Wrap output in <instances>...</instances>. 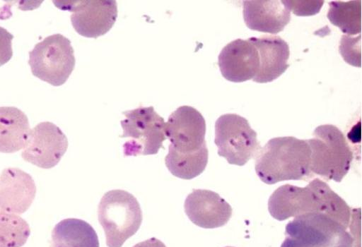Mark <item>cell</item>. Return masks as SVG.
<instances>
[{
  "label": "cell",
  "mask_w": 362,
  "mask_h": 247,
  "mask_svg": "<svg viewBox=\"0 0 362 247\" xmlns=\"http://www.w3.org/2000/svg\"><path fill=\"white\" fill-rule=\"evenodd\" d=\"M30 234L29 224L24 219L0 210V247H21Z\"/></svg>",
  "instance_id": "20"
},
{
  "label": "cell",
  "mask_w": 362,
  "mask_h": 247,
  "mask_svg": "<svg viewBox=\"0 0 362 247\" xmlns=\"http://www.w3.org/2000/svg\"><path fill=\"white\" fill-rule=\"evenodd\" d=\"M226 247H232V246H226Z\"/></svg>",
  "instance_id": "25"
},
{
  "label": "cell",
  "mask_w": 362,
  "mask_h": 247,
  "mask_svg": "<svg viewBox=\"0 0 362 247\" xmlns=\"http://www.w3.org/2000/svg\"><path fill=\"white\" fill-rule=\"evenodd\" d=\"M283 4L295 15L309 16L318 13L324 1L282 0Z\"/></svg>",
  "instance_id": "21"
},
{
  "label": "cell",
  "mask_w": 362,
  "mask_h": 247,
  "mask_svg": "<svg viewBox=\"0 0 362 247\" xmlns=\"http://www.w3.org/2000/svg\"><path fill=\"white\" fill-rule=\"evenodd\" d=\"M243 7L245 25L253 30L276 34L291 20V11L282 0L243 1Z\"/></svg>",
  "instance_id": "15"
},
{
  "label": "cell",
  "mask_w": 362,
  "mask_h": 247,
  "mask_svg": "<svg viewBox=\"0 0 362 247\" xmlns=\"http://www.w3.org/2000/svg\"><path fill=\"white\" fill-rule=\"evenodd\" d=\"M259 59V70L252 80L264 83L279 78L288 68L290 51L288 43L279 36L250 37Z\"/></svg>",
  "instance_id": "16"
},
{
  "label": "cell",
  "mask_w": 362,
  "mask_h": 247,
  "mask_svg": "<svg viewBox=\"0 0 362 247\" xmlns=\"http://www.w3.org/2000/svg\"><path fill=\"white\" fill-rule=\"evenodd\" d=\"M185 212L195 225L214 229L225 225L232 215L231 206L217 193L194 189L184 203Z\"/></svg>",
  "instance_id": "12"
},
{
  "label": "cell",
  "mask_w": 362,
  "mask_h": 247,
  "mask_svg": "<svg viewBox=\"0 0 362 247\" xmlns=\"http://www.w3.org/2000/svg\"><path fill=\"white\" fill-rule=\"evenodd\" d=\"M133 247H166L159 239L152 237L135 244Z\"/></svg>",
  "instance_id": "24"
},
{
  "label": "cell",
  "mask_w": 362,
  "mask_h": 247,
  "mask_svg": "<svg viewBox=\"0 0 362 247\" xmlns=\"http://www.w3.org/2000/svg\"><path fill=\"white\" fill-rule=\"evenodd\" d=\"M310 148L307 140L293 136L270 139L262 147L255 162L258 177L267 184L286 180H305L310 171Z\"/></svg>",
  "instance_id": "2"
},
{
  "label": "cell",
  "mask_w": 362,
  "mask_h": 247,
  "mask_svg": "<svg viewBox=\"0 0 362 247\" xmlns=\"http://www.w3.org/2000/svg\"><path fill=\"white\" fill-rule=\"evenodd\" d=\"M98 219L107 247H122L134 235L142 222V211L137 199L128 191L115 189L105 193L98 207Z\"/></svg>",
  "instance_id": "4"
},
{
  "label": "cell",
  "mask_w": 362,
  "mask_h": 247,
  "mask_svg": "<svg viewBox=\"0 0 362 247\" xmlns=\"http://www.w3.org/2000/svg\"><path fill=\"white\" fill-rule=\"evenodd\" d=\"M68 145L66 135L57 126L49 121L41 122L31 129L21 157L38 167L51 169L59 162Z\"/></svg>",
  "instance_id": "11"
},
{
  "label": "cell",
  "mask_w": 362,
  "mask_h": 247,
  "mask_svg": "<svg viewBox=\"0 0 362 247\" xmlns=\"http://www.w3.org/2000/svg\"><path fill=\"white\" fill-rule=\"evenodd\" d=\"M356 38H351L343 35L339 47L340 52L346 61L356 66H361V56L357 54L356 48L353 46L356 42Z\"/></svg>",
  "instance_id": "22"
},
{
  "label": "cell",
  "mask_w": 362,
  "mask_h": 247,
  "mask_svg": "<svg viewBox=\"0 0 362 247\" xmlns=\"http://www.w3.org/2000/svg\"><path fill=\"white\" fill-rule=\"evenodd\" d=\"M257 136L247 120L235 114L221 115L215 123L218 154L230 164L243 166L257 156L261 149Z\"/></svg>",
  "instance_id": "8"
},
{
  "label": "cell",
  "mask_w": 362,
  "mask_h": 247,
  "mask_svg": "<svg viewBox=\"0 0 362 247\" xmlns=\"http://www.w3.org/2000/svg\"><path fill=\"white\" fill-rule=\"evenodd\" d=\"M75 63L70 40L59 33L45 37L29 52L33 75L54 86L65 83Z\"/></svg>",
  "instance_id": "7"
},
{
  "label": "cell",
  "mask_w": 362,
  "mask_h": 247,
  "mask_svg": "<svg viewBox=\"0 0 362 247\" xmlns=\"http://www.w3.org/2000/svg\"><path fill=\"white\" fill-rule=\"evenodd\" d=\"M351 234L326 215L315 212L296 217L286 226L281 247H354Z\"/></svg>",
  "instance_id": "5"
},
{
  "label": "cell",
  "mask_w": 362,
  "mask_h": 247,
  "mask_svg": "<svg viewBox=\"0 0 362 247\" xmlns=\"http://www.w3.org/2000/svg\"><path fill=\"white\" fill-rule=\"evenodd\" d=\"M63 9L71 12V21L74 30L86 37L97 38L107 33L117 16V2L114 0H82L64 1Z\"/></svg>",
  "instance_id": "10"
},
{
  "label": "cell",
  "mask_w": 362,
  "mask_h": 247,
  "mask_svg": "<svg viewBox=\"0 0 362 247\" xmlns=\"http://www.w3.org/2000/svg\"><path fill=\"white\" fill-rule=\"evenodd\" d=\"M98 235L84 220L67 218L60 221L52 232L51 247H99Z\"/></svg>",
  "instance_id": "18"
},
{
  "label": "cell",
  "mask_w": 362,
  "mask_h": 247,
  "mask_svg": "<svg viewBox=\"0 0 362 247\" xmlns=\"http://www.w3.org/2000/svg\"><path fill=\"white\" fill-rule=\"evenodd\" d=\"M270 215L279 221L291 217L319 212L348 228L351 209L329 185L316 178L305 187L285 184L271 195L268 201Z\"/></svg>",
  "instance_id": "1"
},
{
  "label": "cell",
  "mask_w": 362,
  "mask_h": 247,
  "mask_svg": "<svg viewBox=\"0 0 362 247\" xmlns=\"http://www.w3.org/2000/svg\"><path fill=\"white\" fill-rule=\"evenodd\" d=\"M206 122L190 106H181L168 117L165 135L170 144L168 153L178 155H209L205 141Z\"/></svg>",
  "instance_id": "9"
},
{
  "label": "cell",
  "mask_w": 362,
  "mask_h": 247,
  "mask_svg": "<svg viewBox=\"0 0 362 247\" xmlns=\"http://www.w3.org/2000/svg\"><path fill=\"white\" fill-rule=\"evenodd\" d=\"M220 71L226 80L240 83L253 79L258 72V52L249 40L237 39L226 44L218 55Z\"/></svg>",
  "instance_id": "13"
},
{
  "label": "cell",
  "mask_w": 362,
  "mask_h": 247,
  "mask_svg": "<svg viewBox=\"0 0 362 247\" xmlns=\"http://www.w3.org/2000/svg\"><path fill=\"white\" fill-rule=\"evenodd\" d=\"M330 23L348 35H360L361 1H331L327 12Z\"/></svg>",
  "instance_id": "19"
},
{
  "label": "cell",
  "mask_w": 362,
  "mask_h": 247,
  "mask_svg": "<svg viewBox=\"0 0 362 247\" xmlns=\"http://www.w3.org/2000/svg\"><path fill=\"white\" fill-rule=\"evenodd\" d=\"M36 193L32 176L15 167L4 169L0 175V209L22 214L30 207Z\"/></svg>",
  "instance_id": "14"
},
{
  "label": "cell",
  "mask_w": 362,
  "mask_h": 247,
  "mask_svg": "<svg viewBox=\"0 0 362 247\" xmlns=\"http://www.w3.org/2000/svg\"><path fill=\"white\" fill-rule=\"evenodd\" d=\"M31 129L26 114L14 107H0V152L13 153L24 149Z\"/></svg>",
  "instance_id": "17"
},
{
  "label": "cell",
  "mask_w": 362,
  "mask_h": 247,
  "mask_svg": "<svg viewBox=\"0 0 362 247\" xmlns=\"http://www.w3.org/2000/svg\"><path fill=\"white\" fill-rule=\"evenodd\" d=\"M125 119L120 121L123 129L121 138H127L123 144L124 156L149 155L158 153L166 140L164 119L153 107H139L123 112Z\"/></svg>",
  "instance_id": "6"
},
{
  "label": "cell",
  "mask_w": 362,
  "mask_h": 247,
  "mask_svg": "<svg viewBox=\"0 0 362 247\" xmlns=\"http://www.w3.org/2000/svg\"><path fill=\"white\" fill-rule=\"evenodd\" d=\"M307 141L312 174L340 182L349 171L354 158L343 133L335 126L321 125L315 129L313 138Z\"/></svg>",
  "instance_id": "3"
},
{
  "label": "cell",
  "mask_w": 362,
  "mask_h": 247,
  "mask_svg": "<svg viewBox=\"0 0 362 247\" xmlns=\"http://www.w3.org/2000/svg\"><path fill=\"white\" fill-rule=\"evenodd\" d=\"M13 35L0 26V66L6 64L13 56Z\"/></svg>",
  "instance_id": "23"
}]
</instances>
